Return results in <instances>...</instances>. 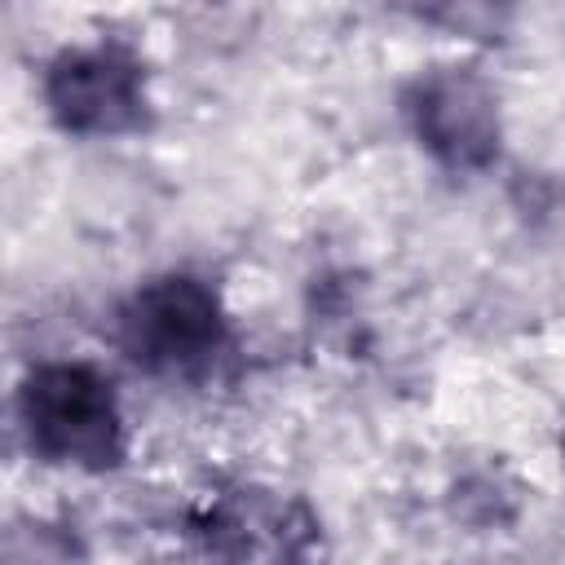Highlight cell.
I'll return each mask as SVG.
<instances>
[{
  "mask_svg": "<svg viewBox=\"0 0 565 565\" xmlns=\"http://www.w3.org/2000/svg\"><path fill=\"white\" fill-rule=\"evenodd\" d=\"M18 411L31 446L49 463L115 468L124 459V415L110 380L88 362H44L22 380Z\"/></svg>",
  "mask_w": 565,
  "mask_h": 565,
  "instance_id": "cell-1",
  "label": "cell"
},
{
  "mask_svg": "<svg viewBox=\"0 0 565 565\" xmlns=\"http://www.w3.org/2000/svg\"><path fill=\"white\" fill-rule=\"evenodd\" d=\"M119 344L150 375H194L225 349V309L203 278L163 274L124 300Z\"/></svg>",
  "mask_w": 565,
  "mask_h": 565,
  "instance_id": "cell-2",
  "label": "cell"
},
{
  "mask_svg": "<svg viewBox=\"0 0 565 565\" xmlns=\"http://www.w3.org/2000/svg\"><path fill=\"white\" fill-rule=\"evenodd\" d=\"M44 102L57 128L79 137H115L146 119L141 62L119 44L66 49L44 75Z\"/></svg>",
  "mask_w": 565,
  "mask_h": 565,
  "instance_id": "cell-3",
  "label": "cell"
},
{
  "mask_svg": "<svg viewBox=\"0 0 565 565\" xmlns=\"http://www.w3.org/2000/svg\"><path fill=\"white\" fill-rule=\"evenodd\" d=\"M411 119L419 141L450 168H486L499 150L490 88L468 71H433L415 84Z\"/></svg>",
  "mask_w": 565,
  "mask_h": 565,
  "instance_id": "cell-4",
  "label": "cell"
}]
</instances>
